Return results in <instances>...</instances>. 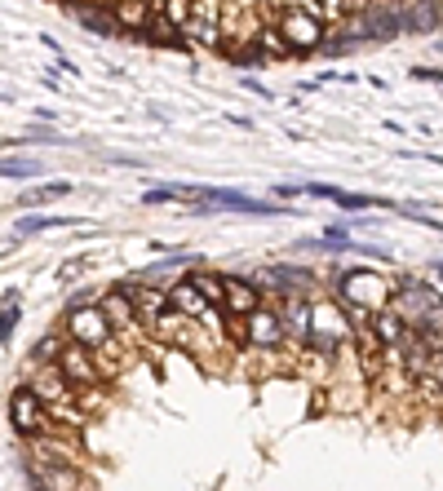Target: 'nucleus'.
Returning a JSON list of instances; mask_svg holds the SVG:
<instances>
[{
	"instance_id": "nucleus-10",
	"label": "nucleus",
	"mask_w": 443,
	"mask_h": 491,
	"mask_svg": "<svg viewBox=\"0 0 443 491\" xmlns=\"http://www.w3.org/2000/svg\"><path fill=\"white\" fill-rule=\"evenodd\" d=\"M368 327H373V336L386 345V350H403V341L412 336V324L394 310V306H386V310H377L373 319H368Z\"/></svg>"
},
{
	"instance_id": "nucleus-19",
	"label": "nucleus",
	"mask_w": 443,
	"mask_h": 491,
	"mask_svg": "<svg viewBox=\"0 0 443 491\" xmlns=\"http://www.w3.org/2000/svg\"><path fill=\"white\" fill-rule=\"evenodd\" d=\"M54 226H80L76 218H23L18 221V235H41V230H54Z\"/></svg>"
},
{
	"instance_id": "nucleus-21",
	"label": "nucleus",
	"mask_w": 443,
	"mask_h": 491,
	"mask_svg": "<svg viewBox=\"0 0 443 491\" xmlns=\"http://www.w3.org/2000/svg\"><path fill=\"white\" fill-rule=\"evenodd\" d=\"M14 319H18V306L5 301V315H0V336H5V341H9V332H14Z\"/></svg>"
},
{
	"instance_id": "nucleus-1",
	"label": "nucleus",
	"mask_w": 443,
	"mask_h": 491,
	"mask_svg": "<svg viewBox=\"0 0 443 491\" xmlns=\"http://www.w3.org/2000/svg\"><path fill=\"white\" fill-rule=\"evenodd\" d=\"M337 301L359 315V319H373L377 310L394 306V279L377 271H341L337 274Z\"/></svg>"
},
{
	"instance_id": "nucleus-17",
	"label": "nucleus",
	"mask_w": 443,
	"mask_h": 491,
	"mask_svg": "<svg viewBox=\"0 0 443 491\" xmlns=\"http://www.w3.org/2000/svg\"><path fill=\"white\" fill-rule=\"evenodd\" d=\"M62 195H71V182H50V186L27 191V195L18 200V209H36V204H50V200H62Z\"/></svg>"
},
{
	"instance_id": "nucleus-24",
	"label": "nucleus",
	"mask_w": 443,
	"mask_h": 491,
	"mask_svg": "<svg viewBox=\"0 0 443 491\" xmlns=\"http://www.w3.org/2000/svg\"><path fill=\"white\" fill-rule=\"evenodd\" d=\"M244 85H249V89H253V94H258V98H267V103H271V98H276V94H271V89H267V85H262V80H244Z\"/></svg>"
},
{
	"instance_id": "nucleus-5",
	"label": "nucleus",
	"mask_w": 443,
	"mask_h": 491,
	"mask_svg": "<svg viewBox=\"0 0 443 491\" xmlns=\"http://www.w3.org/2000/svg\"><path fill=\"white\" fill-rule=\"evenodd\" d=\"M168 301H173V310L177 315H186V319H195L200 327H213L218 336H226V327L218 324V306L191 283V279H177L173 288H168Z\"/></svg>"
},
{
	"instance_id": "nucleus-11",
	"label": "nucleus",
	"mask_w": 443,
	"mask_h": 491,
	"mask_svg": "<svg viewBox=\"0 0 443 491\" xmlns=\"http://www.w3.org/2000/svg\"><path fill=\"white\" fill-rule=\"evenodd\" d=\"M306 195H315V200H329V204H337V209H394L390 200L355 195V191H341V186H329V182H306Z\"/></svg>"
},
{
	"instance_id": "nucleus-6",
	"label": "nucleus",
	"mask_w": 443,
	"mask_h": 491,
	"mask_svg": "<svg viewBox=\"0 0 443 491\" xmlns=\"http://www.w3.org/2000/svg\"><path fill=\"white\" fill-rule=\"evenodd\" d=\"M9 425H14L18 438H36L45 430V398L32 385H18L9 394Z\"/></svg>"
},
{
	"instance_id": "nucleus-20",
	"label": "nucleus",
	"mask_w": 443,
	"mask_h": 491,
	"mask_svg": "<svg viewBox=\"0 0 443 491\" xmlns=\"http://www.w3.org/2000/svg\"><path fill=\"white\" fill-rule=\"evenodd\" d=\"M36 173H41L36 160H14V156L5 160V177H9V182H23V177H36Z\"/></svg>"
},
{
	"instance_id": "nucleus-4",
	"label": "nucleus",
	"mask_w": 443,
	"mask_h": 491,
	"mask_svg": "<svg viewBox=\"0 0 443 491\" xmlns=\"http://www.w3.org/2000/svg\"><path fill=\"white\" fill-rule=\"evenodd\" d=\"M67 341L111 354L115 350V324L103 315V306H85V310H67Z\"/></svg>"
},
{
	"instance_id": "nucleus-23",
	"label": "nucleus",
	"mask_w": 443,
	"mask_h": 491,
	"mask_svg": "<svg viewBox=\"0 0 443 491\" xmlns=\"http://www.w3.org/2000/svg\"><path fill=\"white\" fill-rule=\"evenodd\" d=\"M306 9H315V13H341V0H306Z\"/></svg>"
},
{
	"instance_id": "nucleus-12",
	"label": "nucleus",
	"mask_w": 443,
	"mask_h": 491,
	"mask_svg": "<svg viewBox=\"0 0 443 491\" xmlns=\"http://www.w3.org/2000/svg\"><path fill=\"white\" fill-rule=\"evenodd\" d=\"M27 385H32V389H36L45 403H67L71 394H80L76 385L67 381V372L58 368V359H54V363H45V368H41V372H36V377H32Z\"/></svg>"
},
{
	"instance_id": "nucleus-13",
	"label": "nucleus",
	"mask_w": 443,
	"mask_h": 491,
	"mask_svg": "<svg viewBox=\"0 0 443 491\" xmlns=\"http://www.w3.org/2000/svg\"><path fill=\"white\" fill-rule=\"evenodd\" d=\"M67 9H71L89 31H98V36H124V22L115 18V9H103V4H76V0H71Z\"/></svg>"
},
{
	"instance_id": "nucleus-9",
	"label": "nucleus",
	"mask_w": 443,
	"mask_h": 491,
	"mask_svg": "<svg viewBox=\"0 0 443 491\" xmlns=\"http://www.w3.org/2000/svg\"><path fill=\"white\" fill-rule=\"evenodd\" d=\"M226 283V315L231 319H249V315H258L262 310V288L253 283V279H244V274H226L222 279Z\"/></svg>"
},
{
	"instance_id": "nucleus-3",
	"label": "nucleus",
	"mask_w": 443,
	"mask_h": 491,
	"mask_svg": "<svg viewBox=\"0 0 443 491\" xmlns=\"http://www.w3.org/2000/svg\"><path fill=\"white\" fill-rule=\"evenodd\" d=\"M276 31L284 36V45H288L293 54H315V49L329 45V36H324V18H320L315 9H302V4H284V9H279Z\"/></svg>"
},
{
	"instance_id": "nucleus-25",
	"label": "nucleus",
	"mask_w": 443,
	"mask_h": 491,
	"mask_svg": "<svg viewBox=\"0 0 443 491\" xmlns=\"http://www.w3.org/2000/svg\"><path fill=\"white\" fill-rule=\"evenodd\" d=\"M435 271H439V274H443V257H439V262H435Z\"/></svg>"
},
{
	"instance_id": "nucleus-2",
	"label": "nucleus",
	"mask_w": 443,
	"mask_h": 491,
	"mask_svg": "<svg viewBox=\"0 0 443 491\" xmlns=\"http://www.w3.org/2000/svg\"><path fill=\"white\" fill-rule=\"evenodd\" d=\"M350 336H355V327L346 319V306H337V301H315L311 332H306V350L320 354V359H332Z\"/></svg>"
},
{
	"instance_id": "nucleus-22",
	"label": "nucleus",
	"mask_w": 443,
	"mask_h": 491,
	"mask_svg": "<svg viewBox=\"0 0 443 491\" xmlns=\"http://www.w3.org/2000/svg\"><path fill=\"white\" fill-rule=\"evenodd\" d=\"M412 80H430V85H443V71H435V67H412Z\"/></svg>"
},
{
	"instance_id": "nucleus-15",
	"label": "nucleus",
	"mask_w": 443,
	"mask_h": 491,
	"mask_svg": "<svg viewBox=\"0 0 443 491\" xmlns=\"http://www.w3.org/2000/svg\"><path fill=\"white\" fill-rule=\"evenodd\" d=\"M151 13L156 18H168L173 27H191V18H195V0H151Z\"/></svg>"
},
{
	"instance_id": "nucleus-16",
	"label": "nucleus",
	"mask_w": 443,
	"mask_h": 491,
	"mask_svg": "<svg viewBox=\"0 0 443 491\" xmlns=\"http://www.w3.org/2000/svg\"><path fill=\"white\" fill-rule=\"evenodd\" d=\"M142 36H147L151 45H168V49H182V45H186V31H182V27H173L168 18H156V13H151V22H147V31H142Z\"/></svg>"
},
{
	"instance_id": "nucleus-14",
	"label": "nucleus",
	"mask_w": 443,
	"mask_h": 491,
	"mask_svg": "<svg viewBox=\"0 0 443 491\" xmlns=\"http://www.w3.org/2000/svg\"><path fill=\"white\" fill-rule=\"evenodd\" d=\"M98 306H103V315H107L115 327H133V324H138V306H133V297H129L124 288H111Z\"/></svg>"
},
{
	"instance_id": "nucleus-7",
	"label": "nucleus",
	"mask_w": 443,
	"mask_h": 491,
	"mask_svg": "<svg viewBox=\"0 0 443 491\" xmlns=\"http://www.w3.org/2000/svg\"><path fill=\"white\" fill-rule=\"evenodd\" d=\"M58 368L67 372V381L76 385V389H94V385H103V372H98V363H94V350H85V345H76V341L62 345Z\"/></svg>"
},
{
	"instance_id": "nucleus-18",
	"label": "nucleus",
	"mask_w": 443,
	"mask_h": 491,
	"mask_svg": "<svg viewBox=\"0 0 443 491\" xmlns=\"http://www.w3.org/2000/svg\"><path fill=\"white\" fill-rule=\"evenodd\" d=\"M186 279H191V283H195V288H200V292H204V297H209L213 306H222V301H226V283H218V279H226V274L191 271V274H186Z\"/></svg>"
},
{
	"instance_id": "nucleus-8",
	"label": "nucleus",
	"mask_w": 443,
	"mask_h": 491,
	"mask_svg": "<svg viewBox=\"0 0 443 491\" xmlns=\"http://www.w3.org/2000/svg\"><path fill=\"white\" fill-rule=\"evenodd\" d=\"M244 327H249V345L253 350H279L288 341V324H284V315L271 310V306H262L258 315H249Z\"/></svg>"
}]
</instances>
